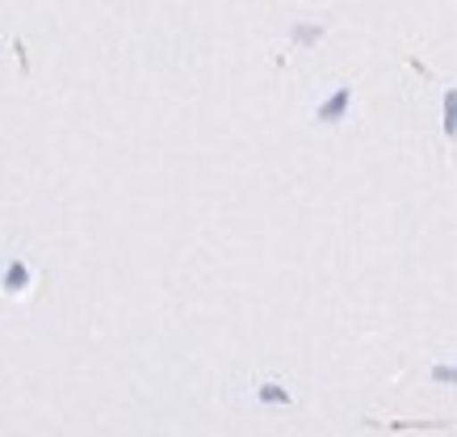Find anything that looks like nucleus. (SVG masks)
<instances>
[{
  "label": "nucleus",
  "instance_id": "nucleus-1",
  "mask_svg": "<svg viewBox=\"0 0 457 437\" xmlns=\"http://www.w3.org/2000/svg\"><path fill=\"white\" fill-rule=\"evenodd\" d=\"M445 113H449L445 130H449V135H457V93H449V97H445Z\"/></svg>",
  "mask_w": 457,
  "mask_h": 437
},
{
  "label": "nucleus",
  "instance_id": "nucleus-2",
  "mask_svg": "<svg viewBox=\"0 0 457 437\" xmlns=\"http://www.w3.org/2000/svg\"><path fill=\"white\" fill-rule=\"evenodd\" d=\"M436 379H453L457 382V370H436Z\"/></svg>",
  "mask_w": 457,
  "mask_h": 437
}]
</instances>
